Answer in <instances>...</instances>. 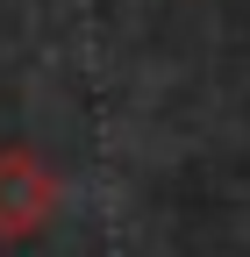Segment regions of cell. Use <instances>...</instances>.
Instances as JSON below:
<instances>
[{
  "instance_id": "obj_1",
  "label": "cell",
  "mask_w": 250,
  "mask_h": 257,
  "mask_svg": "<svg viewBox=\"0 0 250 257\" xmlns=\"http://www.w3.org/2000/svg\"><path fill=\"white\" fill-rule=\"evenodd\" d=\"M57 214V179L36 150H0V243L36 236Z\"/></svg>"
}]
</instances>
